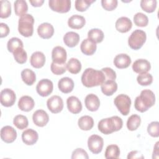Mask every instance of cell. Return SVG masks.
<instances>
[{"label":"cell","instance_id":"cell-1","mask_svg":"<svg viewBox=\"0 0 159 159\" xmlns=\"http://www.w3.org/2000/svg\"><path fill=\"white\" fill-rule=\"evenodd\" d=\"M82 84L87 88H92L101 85L105 81V76L102 71L92 68H86L82 74Z\"/></svg>","mask_w":159,"mask_h":159},{"label":"cell","instance_id":"cell-2","mask_svg":"<svg viewBox=\"0 0 159 159\" xmlns=\"http://www.w3.org/2000/svg\"><path fill=\"white\" fill-rule=\"evenodd\" d=\"M155 103V96L153 92L150 89H144L140 94L136 97L134 101L135 109L140 112L147 111Z\"/></svg>","mask_w":159,"mask_h":159},{"label":"cell","instance_id":"cell-3","mask_svg":"<svg viewBox=\"0 0 159 159\" xmlns=\"http://www.w3.org/2000/svg\"><path fill=\"white\" fill-rule=\"evenodd\" d=\"M123 125V121L119 116H112L101 119L98 124V130L102 134L108 135L114 132L120 130Z\"/></svg>","mask_w":159,"mask_h":159},{"label":"cell","instance_id":"cell-4","mask_svg":"<svg viewBox=\"0 0 159 159\" xmlns=\"http://www.w3.org/2000/svg\"><path fill=\"white\" fill-rule=\"evenodd\" d=\"M34 18L30 14H26L19 19L18 31L25 37H31L34 32Z\"/></svg>","mask_w":159,"mask_h":159},{"label":"cell","instance_id":"cell-5","mask_svg":"<svg viewBox=\"0 0 159 159\" xmlns=\"http://www.w3.org/2000/svg\"><path fill=\"white\" fill-rule=\"evenodd\" d=\"M146 39V33L143 30L136 29L129 36L128 45L133 50H139L145 43Z\"/></svg>","mask_w":159,"mask_h":159},{"label":"cell","instance_id":"cell-6","mask_svg":"<svg viewBox=\"0 0 159 159\" xmlns=\"http://www.w3.org/2000/svg\"><path fill=\"white\" fill-rule=\"evenodd\" d=\"M114 102L119 111L123 116L128 115L131 106V99L129 96L120 94L115 98Z\"/></svg>","mask_w":159,"mask_h":159},{"label":"cell","instance_id":"cell-7","mask_svg":"<svg viewBox=\"0 0 159 159\" xmlns=\"http://www.w3.org/2000/svg\"><path fill=\"white\" fill-rule=\"evenodd\" d=\"M104 145L103 139L98 135H91L88 140V147L89 150L94 154L101 152Z\"/></svg>","mask_w":159,"mask_h":159},{"label":"cell","instance_id":"cell-8","mask_svg":"<svg viewBox=\"0 0 159 159\" xmlns=\"http://www.w3.org/2000/svg\"><path fill=\"white\" fill-rule=\"evenodd\" d=\"M48 4L52 11L60 13L68 12L71 9L70 0H49Z\"/></svg>","mask_w":159,"mask_h":159},{"label":"cell","instance_id":"cell-9","mask_svg":"<svg viewBox=\"0 0 159 159\" xmlns=\"http://www.w3.org/2000/svg\"><path fill=\"white\" fill-rule=\"evenodd\" d=\"M16 96L13 90L9 88H5L0 93L1 104L4 107H11L16 102Z\"/></svg>","mask_w":159,"mask_h":159},{"label":"cell","instance_id":"cell-10","mask_svg":"<svg viewBox=\"0 0 159 159\" xmlns=\"http://www.w3.org/2000/svg\"><path fill=\"white\" fill-rule=\"evenodd\" d=\"M53 83L48 79H42L40 80L36 86L37 93L42 97H46L50 94L53 91Z\"/></svg>","mask_w":159,"mask_h":159},{"label":"cell","instance_id":"cell-11","mask_svg":"<svg viewBox=\"0 0 159 159\" xmlns=\"http://www.w3.org/2000/svg\"><path fill=\"white\" fill-rule=\"evenodd\" d=\"M47 105L48 109L51 112L57 114L62 111L63 108V101L60 96L54 95L48 99Z\"/></svg>","mask_w":159,"mask_h":159},{"label":"cell","instance_id":"cell-12","mask_svg":"<svg viewBox=\"0 0 159 159\" xmlns=\"http://www.w3.org/2000/svg\"><path fill=\"white\" fill-rule=\"evenodd\" d=\"M1 138L7 143H12L17 138V132L11 126H4L1 129Z\"/></svg>","mask_w":159,"mask_h":159},{"label":"cell","instance_id":"cell-13","mask_svg":"<svg viewBox=\"0 0 159 159\" xmlns=\"http://www.w3.org/2000/svg\"><path fill=\"white\" fill-rule=\"evenodd\" d=\"M32 120L37 126L42 127L47 124L49 120V116L44 110L39 109L34 112Z\"/></svg>","mask_w":159,"mask_h":159},{"label":"cell","instance_id":"cell-14","mask_svg":"<svg viewBox=\"0 0 159 159\" xmlns=\"http://www.w3.org/2000/svg\"><path fill=\"white\" fill-rule=\"evenodd\" d=\"M67 53L65 49L61 46L55 47L52 51V58L53 62L57 63H65Z\"/></svg>","mask_w":159,"mask_h":159},{"label":"cell","instance_id":"cell-15","mask_svg":"<svg viewBox=\"0 0 159 159\" xmlns=\"http://www.w3.org/2000/svg\"><path fill=\"white\" fill-rule=\"evenodd\" d=\"M150 63L145 59H138L135 60L132 65L133 71L139 74L147 73L150 71Z\"/></svg>","mask_w":159,"mask_h":159},{"label":"cell","instance_id":"cell-16","mask_svg":"<svg viewBox=\"0 0 159 159\" xmlns=\"http://www.w3.org/2000/svg\"><path fill=\"white\" fill-rule=\"evenodd\" d=\"M37 33L41 38L48 39L53 35L54 28L51 24L43 22L39 25L37 28Z\"/></svg>","mask_w":159,"mask_h":159},{"label":"cell","instance_id":"cell-17","mask_svg":"<svg viewBox=\"0 0 159 159\" xmlns=\"http://www.w3.org/2000/svg\"><path fill=\"white\" fill-rule=\"evenodd\" d=\"M39 139V134L35 130L28 129L25 130L22 134V140L27 145L35 144Z\"/></svg>","mask_w":159,"mask_h":159},{"label":"cell","instance_id":"cell-18","mask_svg":"<svg viewBox=\"0 0 159 159\" xmlns=\"http://www.w3.org/2000/svg\"><path fill=\"white\" fill-rule=\"evenodd\" d=\"M66 104L68 111L72 114H78L82 110V104L81 101L76 96H71L67 98Z\"/></svg>","mask_w":159,"mask_h":159},{"label":"cell","instance_id":"cell-19","mask_svg":"<svg viewBox=\"0 0 159 159\" xmlns=\"http://www.w3.org/2000/svg\"><path fill=\"white\" fill-rule=\"evenodd\" d=\"M86 107L90 111H96L100 106V100L94 94H88L84 99Z\"/></svg>","mask_w":159,"mask_h":159},{"label":"cell","instance_id":"cell-20","mask_svg":"<svg viewBox=\"0 0 159 159\" xmlns=\"http://www.w3.org/2000/svg\"><path fill=\"white\" fill-rule=\"evenodd\" d=\"M115 26L118 32L120 33H126L131 29L132 23L129 18L127 17H120L116 20Z\"/></svg>","mask_w":159,"mask_h":159},{"label":"cell","instance_id":"cell-21","mask_svg":"<svg viewBox=\"0 0 159 159\" xmlns=\"http://www.w3.org/2000/svg\"><path fill=\"white\" fill-rule=\"evenodd\" d=\"M113 62L117 68H126L130 65L131 58L127 54L120 53L114 57Z\"/></svg>","mask_w":159,"mask_h":159},{"label":"cell","instance_id":"cell-22","mask_svg":"<svg viewBox=\"0 0 159 159\" xmlns=\"http://www.w3.org/2000/svg\"><path fill=\"white\" fill-rule=\"evenodd\" d=\"M96 48V43L88 38L83 40L80 45L81 52L86 55H93L95 53Z\"/></svg>","mask_w":159,"mask_h":159},{"label":"cell","instance_id":"cell-23","mask_svg":"<svg viewBox=\"0 0 159 159\" xmlns=\"http://www.w3.org/2000/svg\"><path fill=\"white\" fill-rule=\"evenodd\" d=\"M35 106V102L33 98L29 96H22L18 101L19 108L24 112H29L33 109Z\"/></svg>","mask_w":159,"mask_h":159},{"label":"cell","instance_id":"cell-24","mask_svg":"<svg viewBox=\"0 0 159 159\" xmlns=\"http://www.w3.org/2000/svg\"><path fill=\"white\" fill-rule=\"evenodd\" d=\"M30 65L35 68H40L45 65V56L42 52H34L30 58Z\"/></svg>","mask_w":159,"mask_h":159},{"label":"cell","instance_id":"cell-25","mask_svg":"<svg viewBox=\"0 0 159 159\" xmlns=\"http://www.w3.org/2000/svg\"><path fill=\"white\" fill-rule=\"evenodd\" d=\"M58 87L60 91L63 93H69L71 92L74 88V82L73 80L69 77H63L58 82Z\"/></svg>","mask_w":159,"mask_h":159},{"label":"cell","instance_id":"cell-26","mask_svg":"<svg viewBox=\"0 0 159 159\" xmlns=\"http://www.w3.org/2000/svg\"><path fill=\"white\" fill-rule=\"evenodd\" d=\"M86 24L85 18L80 15L75 14L71 16L68 20V26L73 29H80Z\"/></svg>","mask_w":159,"mask_h":159},{"label":"cell","instance_id":"cell-27","mask_svg":"<svg viewBox=\"0 0 159 159\" xmlns=\"http://www.w3.org/2000/svg\"><path fill=\"white\" fill-rule=\"evenodd\" d=\"M80 35L75 32H68L63 36V42L65 44L70 48L74 47L78 45L80 41Z\"/></svg>","mask_w":159,"mask_h":159},{"label":"cell","instance_id":"cell-28","mask_svg":"<svg viewBox=\"0 0 159 159\" xmlns=\"http://www.w3.org/2000/svg\"><path fill=\"white\" fill-rule=\"evenodd\" d=\"M101 89L104 95L112 96L117 89V84L114 80H107L101 85Z\"/></svg>","mask_w":159,"mask_h":159},{"label":"cell","instance_id":"cell-29","mask_svg":"<svg viewBox=\"0 0 159 159\" xmlns=\"http://www.w3.org/2000/svg\"><path fill=\"white\" fill-rule=\"evenodd\" d=\"M21 78L24 83L28 86L32 85L36 81V75L32 70L26 68L21 71Z\"/></svg>","mask_w":159,"mask_h":159},{"label":"cell","instance_id":"cell-30","mask_svg":"<svg viewBox=\"0 0 159 159\" xmlns=\"http://www.w3.org/2000/svg\"><path fill=\"white\" fill-rule=\"evenodd\" d=\"M78 124L82 130H89L94 126V120L89 116H83L78 119Z\"/></svg>","mask_w":159,"mask_h":159},{"label":"cell","instance_id":"cell-31","mask_svg":"<svg viewBox=\"0 0 159 159\" xmlns=\"http://www.w3.org/2000/svg\"><path fill=\"white\" fill-rule=\"evenodd\" d=\"M15 14L17 16L22 17L26 14L28 11V6L27 2L24 0H17L14 3Z\"/></svg>","mask_w":159,"mask_h":159},{"label":"cell","instance_id":"cell-32","mask_svg":"<svg viewBox=\"0 0 159 159\" xmlns=\"http://www.w3.org/2000/svg\"><path fill=\"white\" fill-rule=\"evenodd\" d=\"M66 69L72 74H77L81 70V63L76 58H71L66 63Z\"/></svg>","mask_w":159,"mask_h":159},{"label":"cell","instance_id":"cell-33","mask_svg":"<svg viewBox=\"0 0 159 159\" xmlns=\"http://www.w3.org/2000/svg\"><path fill=\"white\" fill-rule=\"evenodd\" d=\"M104 33L99 29H91L88 32V37L96 43H101L104 39Z\"/></svg>","mask_w":159,"mask_h":159},{"label":"cell","instance_id":"cell-34","mask_svg":"<svg viewBox=\"0 0 159 159\" xmlns=\"http://www.w3.org/2000/svg\"><path fill=\"white\" fill-rule=\"evenodd\" d=\"M141 123V118L137 114L131 115L127 119V127L130 131H134L137 129Z\"/></svg>","mask_w":159,"mask_h":159},{"label":"cell","instance_id":"cell-35","mask_svg":"<svg viewBox=\"0 0 159 159\" xmlns=\"http://www.w3.org/2000/svg\"><path fill=\"white\" fill-rule=\"evenodd\" d=\"M105 158H118L120 155V149L117 145L111 144L106 147L105 151Z\"/></svg>","mask_w":159,"mask_h":159},{"label":"cell","instance_id":"cell-36","mask_svg":"<svg viewBox=\"0 0 159 159\" xmlns=\"http://www.w3.org/2000/svg\"><path fill=\"white\" fill-rule=\"evenodd\" d=\"M14 125L19 129L22 130L27 127L29 125L28 119L24 115H17L13 119Z\"/></svg>","mask_w":159,"mask_h":159},{"label":"cell","instance_id":"cell-37","mask_svg":"<svg viewBox=\"0 0 159 159\" xmlns=\"http://www.w3.org/2000/svg\"><path fill=\"white\" fill-rule=\"evenodd\" d=\"M1 3V12L0 17L5 19L9 17L11 14V2L7 0H2Z\"/></svg>","mask_w":159,"mask_h":159},{"label":"cell","instance_id":"cell-38","mask_svg":"<svg viewBox=\"0 0 159 159\" xmlns=\"http://www.w3.org/2000/svg\"><path fill=\"white\" fill-rule=\"evenodd\" d=\"M13 56L15 60L19 64H24L27 60V54L22 47L17 48L13 52Z\"/></svg>","mask_w":159,"mask_h":159},{"label":"cell","instance_id":"cell-39","mask_svg":"<svg viewBox=\"0 0 159 159\" xmlns=\"http://www.w3.org/2000/svg\"><path fill=\"white\" fill-rule=\"evenodd\" d=\"M24 47L22 41L17 37H12L7 43V48L9 52H13L18 48Z\"/></svg>","mask_w":159,"mask_h":159},{"label":"cell","instance_id":"cell-40","mask_svg":"<svg viewBox=\"0 0 159 159\" xmlns=\"http://www.w3.org/2000/svg\"><path fill=\"white\" fill-rule=\"evenodd\" d=\"M157 3L156 0H142L140 1V7L144 11L152 13L155 11Z\"/></svg>","mask_w":159,"mask_h":159},{"label":"cell","instance_id":"cell-41","mask_svg":"<svg viewBox=\"0 0 159 159\" xmlns=\"http://www.w3.org/2000/svg\"><path fill=\"white\" fill-rule=\"evenodd\" d=\"M134 24L138 27H146L148 23V17L142 12H137L134 16Z\"/></svg>","mask_w":159,"mask_h":159},{"label":"cell","instance_id":"cell-42","mask_svg":"<svg viewBox=\"0 0 159 159\" xmlns=\"http://www.w3.org/2000/svg\"><path fill=\"white\" fill-rule=\"evenodd\" d=\"M137 81L141 86H148L153 82V76L148 73L139 74L137 77Z\"/></svg>","mask_w":159,"mask_h":159},{"label":"cell","instance_id":"cell-43","mask_svg":"<svg viewBox=\"0 0 159 159\" xmlns=\"http://www.w3.org/2000/svg\"><path fill=\"white\" fill-rule=\"evenodd\" d=\"M50 70L52 72L56 75H62L66 71V64L57 63L52 61L50 65Z\"/></svg>","mask_w":159,"mask_h":159},{"label":"cell","instance_id":"cell-44","mask_svg":"<svg viewBox=\"0 0 159 159\" xmlns=\"http://www.w3.org/2000/svg\"><path fill=\"white\" fill-rule=\"evenodd\" d=\"M95 1V0H76L75 2V8L78 11H85Z\"/></svg>","mask_w":159,"mask_h":159},{"label":"cell","instance_id":"cell-45","mask_svg":"<svg viewBox=\"0 0 159 159\" xmlns=\"http://www.w3.org/2000/svg\"><path fill=\"white\" fill-rule=\"evenodd\" d=\"M147 132L148 134L153 137H158L159 136V122L153 121L147 126Z\"/></svg>","mask_w":159,"mask_h":159},{"label":"cell","instance_id":"cell-46","mask_svg":"<svg viewBox=\"0 0 159 159\" xmlns=\"http://www.w3.org/2000/svg\"><path fill=\"white\" fill-rule=\"evenodd\" d=\"M117 0H102L101 5L102 7L106 11H113L117 6Z\"/></svg>","mask_w":159,"mask_h":159},{"label":"cell","instance_id":"cell-47","mask_svg":"<svg viewBox=\"0 0 159 159\" xmlns=\"http://www.w3.org/2000/svg\"><path fill=\"white\" fill-rule=\"evenodd\" d=\"M71 159H76V158H89V156L87 152L81 148H76L73 152L71 155Z\"/></svg>","mask_w":159,"mask_h":159},{"label":"cell","instance_id":"cell-48","mask_svg":"<svg viewBox=\"0 0 159 159\" xmlns=\"http://www.w3.org/2000/svg\"><path fill=\"white\" fill-rule=\"evenodd\" d=\"M101 71L104 75L105 80H115L116 78V73L114 70L109 67H105L101 69Z\"/></svg>","mask_w":159,"mask_h":159},{"label":"cell","instance_id":"cell-49","mask_svg":"<svg viewBox=\"0 0 159 159\" xmlns=\"http://www.w3.org/2000/svg\"><path fill=\"white\" fill-rule=\"evenodd\" d=\"M9 28L8 25L3 22L0 23V37L1 38L7 36L9 33Z\"/></svg>","mask_w":159,"mask_h":159},{"label":"cell","instance_id":"cell-50","mask_svg":"<svg viewBox=\"0 0 159 159\" xmlns=\"http://www.w3.org/2000/svg\"><path fill=\"white\" fill-rule=\"evenodd\" d=\"M127 158V159L144 158V157L140 152H139L137 150H134V151H131L130 153H129Z\"/></svg>","mask_w":159,"mask_h":159},{"label":"cell","instance_id":"cell-51","mask_svg":"<svg viewBox=\"0 0 159 159\" xmlns=\"http://www.w3.org/2000/svg\"><path fill=\"white\" fill-rule=\"evenodd\" d=\"M158 143L159 142H157L155 143V145L153 148V155H152V158H158L159 157V150H158Z\"/></svg>","mask_w":159,"mask_h":159},{"label":"cell","instance_id":"cell-52","mask_svg":"<svg viewBox=\"0 0 159 159\" xmlns=\"http://www.w3.org/2000/svg\"><path fill=\"white\" fill-rule=\"evenodd\" d=\"M30 3L34 7H40L41 6L43 3L44 2V0H34V1H29Z\"/></svg>","mask_w":159,"mask_h":159}]
</instances>
